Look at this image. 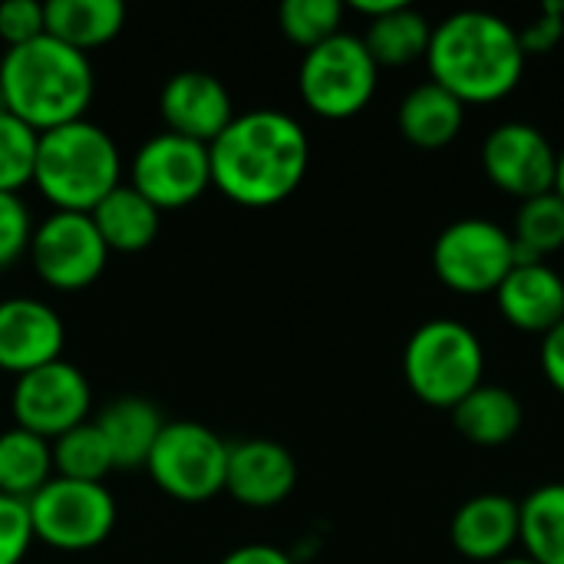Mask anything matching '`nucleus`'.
<instances>
[{"mask_svg":"<svg viewBox=\"0 0 564 564\" xmlns=\"http://www.w3.org/2000/svg\"><path fill=\"white\" fill-rule=\"evenodd\" d=\"M509 235H512L519 264L545 261L549 254L564 248V202L555 192L519 202Z\"/></svg>","mask_w":564,"mask_h":564,"instance_id":"obj_27","label":"nucleus"},{"mask_svg":"<svg viewBox=\"0 0 564 564\" xmlns=\"http://www.w3.org/2000/svg\"><path fill=\"white\" fill-rule=\"evenodd\" d=\"M53 446L20 426L0 433V496L30 502L53 479Z\"/></svg>","mask_w":564,"mask_h":564,"instance_id":"obj_25","label":"nucleus"},{"mask_svg":"<svg viewBox=\"0 0 564 564\" xmlns=\"http://www.w3.org/2000/svg\"><path fill=\"white\" fill-rule=\"evenodd\" d=\"M519 40H522L525 56L552 53V50L564 40V3H558V0L542 3L539 17L529 20V23L519 30Z\"/></svg>","mask_w":564,"mask_h":564,"instance_id":"obj_34","label":"nucleus"},{"mask_svg":"<svg viewBox=\"0 0 564 564\" xmlns=\"http://www.w3.org/2000/svg\"><path fill=\"white\" fill-rule=\"evenodd\" d=\"M119 185L122 152L99 122L86 116L40 132L33 188L53 212L89 215Z\"/></svg>","mask_w":564,"mask_h":564,"instance_id":"obj_4","label":"nucleus"},{"mask_svg":"<svg viewBox=\"0 0 564 564\" xmlns=\"http://www.w3.org/2000/svg\"><path fill=\"white\" fill-rule=\"evenodd\" d=\"M26 512L33 539L69 555L99 549L119 522V506L106 482H73L59 476L26 502Z\"/></svg>","mask_w":564,"mask_h":564,"instance_id":"obj_8","label":"nucleus"},{"mask_svg":"<svg viewBox=\"0 0 564 564\" xmlns=\"http://www.w3.org/2000/svg\"><path fill=\"white\" fill-rule=\"evenodd\" d=\"M159 116L165 132L212 145L238 116L228 86L208 69H178L159 93Z\"/></svg>","mask_w":564,"mask_h":564,"instance_id":"obj_14","label":"nucleus"},{"mask_svg":"<svg viewBox=\"0 0 564 564\" xmlns=\"http://www.w3.org/2000/svg\"><path fill=\"white\" fill-rule=\"evenodd\" d=\"M519 545L535 564H564V482L539 486L519 502Z\"/></svg>","mask_w":564,"mask_h":564,"instance_id":"obj_24","label":"nucleus"},{"mask_svg":"<svg viewBox=\"0 0 564 564\" xmlns=\"http://www.w3.org/2000/svg\"><path fill=\"white\" fill-rule=\"evenodd\" d=\"M93 96V59L46 33L0 53V106L36 132L86 119Z\"/></svg>","mask_w":564,"mask_h":564,"instance_id":"obj_3","label":"nucleus"},{"mask_svg":"<svg viewBox=\"0 0 564 564\" xmlns=\"http://www.w3.org/2000/svg\"><path fill=\"white\" fill-rule=\"evenodd\" d=\"M99 238L106 241L109 254H139L145 248L155 245L159 231H162V212L139 195L129 182H122L119 188H112L93 212H89Z\"/></svg>","mask_w":564,"mask_h":564,"instance_id":"obj_21","label":"nucleus"},{"mask_svg":"<svg viewBox=\"0 0 564 564\" xmlns=\"http://www.w3.org/2000/svg\"><path fill=\"white\" fill-rule=\"evenodd\" d=\"M33 274L59 294H76L93 288L106 264L109 248L99 238L89 215L79 212H50L33 225L30 251H26Z\"/></svg>","mask_w":564,"mask_h":564,"instance_id":"obj_10","label":"nucleus"},{"mask_svg":"<svg viewBox=\"0 0 564 564\" xmlns=\"http://www.w3.org/2000/svg\"><path fill=\"white\" fill-rule=\"evenodd\" d=\"M555 169L558 152L532 122H502L482 142V172L519 202L555 192Z\"/></svg>","mask_w":564,"mask_h":564,"instance_id":"obj_13","label":"nucleus"},{"mask_svg":"<svg viewBox=\"0 0 564 564\" xmlns=\"http://www.w3.org/2000/svg\"><path fill=\"white\" fill-rule=\"evenodd\" d=\"M212 188L241 208H271L291 198L311 169V139L284 109H248L208 145Z\"/></svg>","mask_w":564,"mask_h":564,"instance_id":"obj_1","label":"nucleus"},{"mask_svg":"<svg viewBox=\"0 0 564 564\" xmlns=\"http://www.w3.org/2000/svg\"><path fill=\"white\" fill-rule=\"evenodd\" d=\"M43 33H46L43 3H36V0H10V3H0V43L7 50L23 46V43H33Z\"/></svg>","mask_w":564,"mask_h":564,"instance_id":"obj_33","label":"nucleus"},{"mask_svg":"<svg viewBox=\"0 0 564 564\" xmlns=\"http://www.w3.org/2000/svg\"><path fill=\"white\" fill-rule=\"evenodd\" d=\"M506 324L525 334H549L564 321V278L545 261L516 264L496 291Z\"/></svg>","mask_w":564,"mask_h":564,"instance_id":"obj_18","label":"nucleus"},{"mask_svg":"<svg viewBox=\"0 0 564 564\" xmlns=\"http://www.w3.org/2000/svg\"><path fill=\"white\" fill-rule=\"evenodd\" d=\"M486 350L473 327L453 317L420 324L403 347V377L413 397L433 410L459 406L482 387Z\"/></svg>","mask_w":564,"mask_h":564,"instance_id":"obj_5","label":"nucleus"},{"mask_svg":"<svg viewBox=\"0 0 564 564\" xmlns=\"http://www.w3.org/2000/svg\"><path fill=\"white\" fill-rule=\"evenodd\" d=\"M297 489V459L278 440H241L228 446L225 492L254 512L278 509Z\"/></svg>","mask_w":564,"mask_h":564,"instance_id":"obj_16","label":"nucleus"},{"mask_svg":"<svg viewBox=\"0 0 564 564\" xmlns=\"http://www.w3.org/2000/svg\"><path fill=\"white\" fill-rule=\"evenodd\" d=\"M129 185L159 212L185 208L212 188L208 145L182 139L175 132H155L132 155Z\"/></svg>","mask_w":564,"mask_h":564,"instance_id":"obj_12","label":"nucleus"},{"mask_svg":"<svg viewBox=\"0 0 564 564\" xmlns=\"http://www.w3.org/2000/svg\"><path fill=\"white\" fill-rule=\"evenodd\" d=\"M403 0H354V10L360 13V17H367V23L370 20H380V17H387L390 10H397Z\"/></svg>","mask_w":564,"mask_h":564,"instance_id":"obj_37","label":"nucleus"},{"mask_svg":"<svg viewBox=\"0 0 564 564\" xmlns=\"http://www.w3.org/2000/svg\"><path fill=\"white\" fill-rule=\"evenodd\" d=\"M463 126L466 106L433 79L413 86L397 109V129L416 149H446L456 142Z\"/></svg>","mask_w":564,"mask_h":564,"instance_id":"obj_20","label":"nucleus"},{"mask_svg":"<svg viewBox=\"0 0 564 564\" xmlns=\"http://www.w3.org/2000/svg\"><path fill=\"white\" fill-rule=\"evenodd\" d=\"M218 564H297L284 549L278 545H264V542H251V545H238L231 549Z\"/></svg>","mask_w":564,"mask_h":564,"instance_id":"obj_36","label":"nucleus"},{"mask_svg":"<svg viewBox=\"0 0 564 564\" xmlns=\"http://www.w3.org/2000/svg\"><path fill=\"white\" fill-rule=\"evenodd\" d=\"M496 564H535L532 558H525V555H509V558H502V562Z\"/></svg>","mask_w":564,"mask_h":564,"instance_id":"obj_39","label":"nucleus"},{"mask_svg":"<svg viewBox=\"0 0 564 564\" xmlns=\"http://www.w3.org/2000/svg\"><path fill=\"white\" fill-rule=\"evenodd\" d=\"M539 360H542V373L552 383V390H558L564 397V321L542 337Z\"/></svg>","mask_w":564,"mask_h":564,"instance_id":"obj_35","label":"nucleus"},{"mask_svg":"<svg viewBox=\"0 0 564 564\" xmlns=\"http://www.w3.org/2000/svg\"><path fill=\"white\" fill-rule=\"evenodd\" d=\"M93 423L102 430L109 449H112V463L116 469H142L162 426L169 423L162 416V410L145 400V397H116L112 403H106Z\"/></svg>","mask_w":564,"mask_h":564,"instance_id":"obj_19","label":"nucleus"},{"mask_svg":"<svg viewBox=\"0 0 564 564\" xmlns=\"http://www.w3.org/2000/svg\"><path fill=\"white\" fill-rule=\"evenodd\" d=\"M228 446L198 420H169L142 469L162 496L202 506L225 492Z\"/></svg>","mask_w":564,"mask_h":564,"instance_id":"obj_6","label":"nucleus"},{"mask_svg":"<svg viewBox=\"0 0 564 564\" xmlns=\"http://www.w3.org/2000/svg\"><path fill=\"white\" fill-rule=\"evenodd\" d=\"M380 66L373 63L364 36L337 33L304 53L297 69V93L304 106L330 122L360 116L377 96Z\"/></svg>","mask_w":564,"mask_h":564,"instance_id":"obj_7","label":"nucleus"},{"mask_svg":"<svg viewBox=\"0 0 564 564\" xmlns=\"http://www.w3.org/2000/svg\"><path fill=\"white\" fill-rule=\"evenodd\" d=\"M93 387L69 360H53L13 380L10 420L13 426L43 436L46 443L93 420Z\"/></svg>","mask_w":564,"mask_h":564,"instance_id":"obj_11","label":"nucleus"},{"mask_svg":"<svg viewBox=\"0 0 564 564\" xmlns=\"http://www.w3.org/2000/svg\"><path fill=\"white\" fill-rule=\"evenodd\" d=\"M519 30L489 10H456L433 26L426 66L430 79L463 106L506 99L525 73Z\"/></svg>","mask_w":564,"mask_h":564,"instance_id":"obj_2","label":"nucleus"},{"mask_svg":"<svg viewBox=\"0 0 564 564\" xmlns=\"http://www.w3.org/2000/svg\"><path fill=\"white\" fill-rule=\"evenodd\" d=\"M453 549L476 564H496L519 545V502L506 492L466 499L449 522Z\"/></svg>","mask_w":564,"mask_h":564,"instance_id":"obj_17","label":"nucleus"},{"mask_svg":"<svg viewBox=\"0 0 564 564\" xmlns=\"http://www.w3.org/2000/svg\"><path fill=\"white\" fill-rule=\"evenodd\" d=\"M40 132L0 106V192L23 195L33 185Z\"/></svg>","mask_w":564,"mask_h":564,"instance_id":"obj_30","label":"nucleus"},{"mask_svg":"<svg viewBox=\"0 0 564 564\" xmlns=\"http://www.w3.org/2000/svg\"><path fill=\"white\" fill-rule=\"evenodd\" d=\"M516 264L509 228L489 218H459L446 225L433 245L436 278L463 297L496 294Z\"/></svg>","mask_w":564,"mask_h":564,"instance_id":"obj_9","label":"nucleus"},{"mask_svg":"<svg viewBox=\"0 0 564 564\" xmlns=\"http://www.w3.org/2000/svg\"><path fill=\"white\" fill-rule=\"evenodd\" d=\"M433 40V23L413 10L410 3H400L380 20L367 23L364 43L377 66H410L426 59Z\"/></svg>","mask_w":564,"mask_h":564,"instance_id":"obj_26","label":"nucleus"},{"mask_svg":"<svg viewBox=\"0 0 564 564\" xmlns=\"http://www.w3.org/2000/svg\"><path fill=\"white\" fill-rule=\"evenodd\" d=\"M555 195L564 202V149L558 152V169H555Z\"/></svg>","mask_w":564,"mask_h":564,"instance_id":"obj_38","label":"nucleus"},{"mask_svg":"<svg viewBox=\"0 0 564 564\" xmlns=\"http://www.w3.org/2000/svg\"><path fill=\"white\" fill-rule=\"evenodd\" d=\"M33 225L36 221H33L30 205L23 202V195L0 192V271L13 268L20 258H26Z\"/></svg>","mask_w":564,"mask_h":564,"instance_id":"obj_31","label":"nucleus"},{"mask_svg":"<svg viewBox=\"0 0 564 564\" xmlns=\"http://www.w3.org/2000/svg\"><path fill=\"white\" fill-rule=\"evenodd\" d=\"M449 413H453L456 433L463 440H469L473 446H482V449H496V446L512 443L525 423L522 400L509 387H499V383L476 387Z\"/></svg>","mask_w":564,"mask_h":564,"instance_id":"obj_22","label":"nucleus"},{"mask_svg":"<svg viewBox=\"0 0 564 564\" xmlns=\"http://www.w3.org/2000/svg\"><path fill=\"white\" fill-rule=\"evenodd\" d=\"M66 324L59 311L40 297H0V373L23 377L36 367L63 360Z\"/></svg>","mask_w":564,"mask_h":564,"instance_id":"obj_15","label":"nucleus"},{"mask_svg":"<svg viewBox=\"0 0 564 564\" xmlns=\"http://www.w3.org/2000/svg\"><path fill=\"white\" fill-rule=\"evenodd\" d=\"M33 542L26 502L0 496V564H23Z\"/></svg>","mask_w":564,"mask_h":564,"instance_id":"obj_32","label":"nucleus"},{"mask_svg":"<svg viewBox=\"0 0 564 564\" xmlns=\"http://www.w3.org/2000/svg\"><path fill=\"white\" fill-rule=\"evenodd\" d=\"M46 13V36L93 53L112 43L126 26V7L119 0H50L43 3Z\"/></svg>","mask_w":564,"mask_h":564,"instance_id":"obj_23","label":"nucleus"},{"mask_svg":"<svg viewBox=\"0 0 564 564\" xmlns=\"http://www.w3.org/2000/svg\"><path fill=\"white\" fill-rule=\"evenodd\" d=\"M281 33L304 53L344 33V3L340 0H284L278 7Z\"/></svg>","mask_w":564,"mask_h":564,"instance_id":"obj_29","label":"nucleus"},{"mask_svg":"<svg viewBox=\"0 0 564 564\" xmlns=\"http://www.w3.org/2000/svg\"><path fill=\"white\" fill-rule=\"evenodd\" d=\"M50 446H53V473L59 479H73V482H106V476L116 469L112 449H109L102 430L93 420H86L76 430L63 433Z\"/></svg>","mask_w":564,"mask_h":564,"instance_id":"obj_28","label":"nucleus"}]
</instances>
